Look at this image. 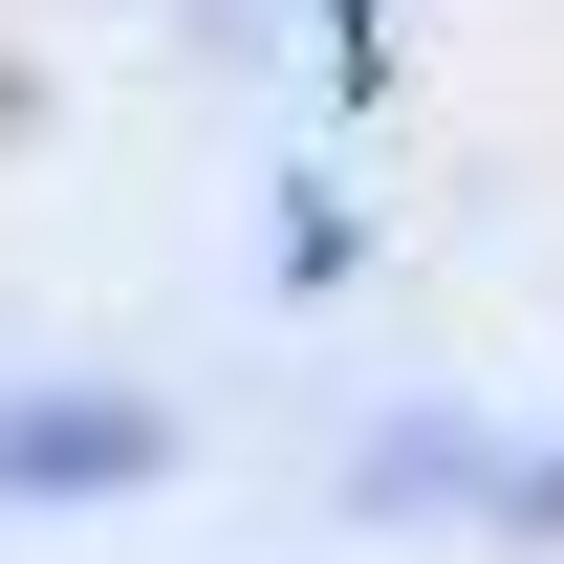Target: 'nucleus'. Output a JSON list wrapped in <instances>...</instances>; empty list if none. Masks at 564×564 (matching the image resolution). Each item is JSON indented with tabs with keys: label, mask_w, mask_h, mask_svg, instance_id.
Wrapping results in <instances>:
<instances>
[{
	"label": "nucleus",
	"mask_w": 564,
	"mask_h": 564,
	"mask_svg": "<svg viewBox=\"0 0 564 564\" xmlns=\"http://www.w3.org/2000/svg\"><path fill=\"white\" fill-rule=\"evenodd\" d=\"M369 499H499V521H564V456H499L478 413H391V434H369Z\"/></svg>",
	"instance_id": "obj_1"
},
{
	"label": "nucleus",
	"mask_w": 564,
	"mask_h": 564,
	"mask_svg": "<svg viewBox=\"0 0 564 564\" xmlns=\"http://www.w3.org/2000/svg\"><path fill=\"white\" fill-rule=\"evenodd\" d=\"M152 413L131 391H0V499H87V478H131Z\"/></svg>",
	"instance_id": "obj_2"
},
{
	"label": "nucleus",
	"mask_w": 564,
	"mask_h": 564,
	"mask_svg": "<svg viewBox=\"0 0 564 564\" xmlns=\"http://www.w3.org/2000/svg\"><path fill=\"white\" fill-rule=\"evenodd\" d=\"M326 22H369V0H326Z\"/></svg>",
	"instance_id": "obj_3"
}]
</instances>
